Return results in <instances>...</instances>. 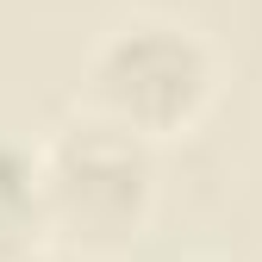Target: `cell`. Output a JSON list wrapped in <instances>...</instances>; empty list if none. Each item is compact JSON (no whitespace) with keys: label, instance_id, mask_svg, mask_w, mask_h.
Segmentation results:
<instances>
[{"label":"cell","instance_id":"obj_1","mask_svg":"<svg viewBox=\"0 0 262 262\" xmlns=\"http://www.w3.org/2000/svg\"><path fill=\"white\" fill-rule=\"evenodd\" d=\"M38 156V244L88 262L125 256L156 219V150L75 113Z\"/></svg>","mask_w":262,"mask_h":262},{"label":"cell","instance_id":"obj_2","mask_svg":"<svg viewBox=\"0 0 262 262\" xmlns=\"http://www.w3.org/2000/svg\"><path fill=\"white\" fill-rule=\"evenodd\" d=\"M219 100V56L181 19H125L81 62V113L138 144H175Z\"/></svg>","mask_w":262,"mask_h":262},{"label":"cell","instance_id":"obj_3","mask_svg":"<svg viewBox=\"0 0 262 262\" xmlns=\"http://www.w3.org/2000/svg\"><path fill=\"white\" fill-rule=\"evenodd\" d=\"M0 237H38V156L0 131Z\"/></svg>","mask_w":262,"mask_h":262},{"label":"cell","instance_id":"obj_4","mask_svg":"<svg viewBox=\"0 0 262 262\" xmlns=\"http://www.w3.org/2000/svg\"><path fill=\"white\" fill-rule=\"evenodd\" d=\"M0 262H50V250L38 237H0Z\"/></svg>","mask_w":262,"mask_h":262},{"label":"cell","instance_id":"obj_5","mask_svg":"<svg viewBox=\"0 0 262 262\" xmlns=\"http://www.w3.org/2000/svg\"><path fill=\"white\" fill-rule=\"evenodd\" d=\"M193 262H225V256H193Z\"/></svg>","mask_w":262,"mask_h":262}]
</instances>
